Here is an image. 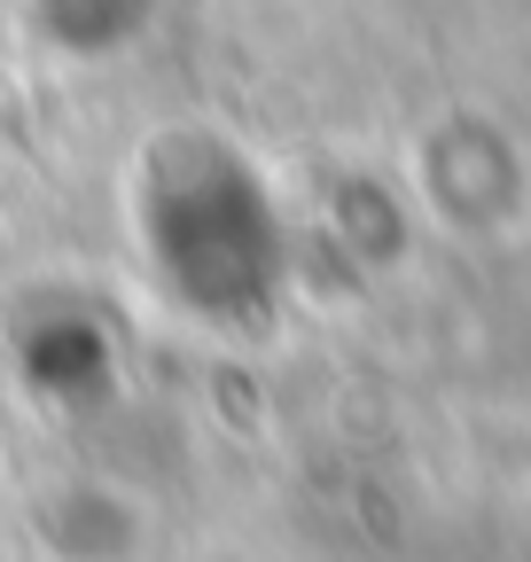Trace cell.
<instances>
[{
    "mask_svg": "<svg viewBox=\"0 0 531 562\" xmlns=\"http://www.w3.org/2000/svg\"><path fill=\"white\" fill-rule=\"evenodd\" d=\"M125 243L142 250L157 305L180 321L242 328L282 305L290 220L266 165L219 125H165L125 157Z\"/></svg>",
    "mask_w": 531,
    "mask_h": 562,
    "instance_id": "1",
    "label": "cell"
},
{
    "mask_svg": "<svg viewBox=\"0 0 531 562\" xmlns=\"http://www.w3.org/2000/svg\"><path fill=\"white\" fill-rule=\"evenodd\" d=\"M32 24L63 63H110L142 40L149 0H32Z\"/></svg>",
    "mask_w": 531,
    "mask_h": 562,
    "instance_id": "2",
    "label": "cell"
}]
</instances>
